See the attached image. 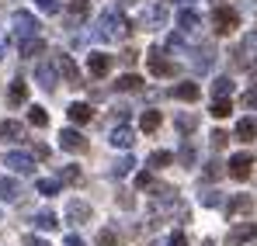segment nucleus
<instances>
[{
    "instance_id": "nucleus-1",
    "label": "nucleus",
    "mask_w": 257,
    "mask_h": 246,
    "mask_svg": "<svg viewBox=\"0 0 257 246\" xmlns=\"http://www.w3.org/2000/svg\"><path fill=\"white\" fill-rule=\"evenodd\" d=\"M101 42H122L128 35V21L122 11H115V7H108L101 18H97V32H94Z\"/></svg>"
},
{
    "instance_id": "nucleus-2",
    "label": "nucleus",
    "mask_w": 257,
    "mask_h": 246,
    "mask_svg": "<svg viewBox=\"0 0 257 246\" xmlns=\"http://www.w3.org/2000/svg\"><path fill=\"white\" fill-rule=\"evenodd\" d=\"M167 25V4H146L139 14V28L143 32H160Z\"/></svg>"
},
{
    "instance_id": "nucleus-3",
    "label": "nucleus",
    "mask_w": 257,
    "mask_h": 246,
    "mask_svg": "<svg viewBox=\"0 0 257 246\" xmlns=\"http://www.w3.org/2000/svg\"><path fill=\"white\" fill-rule=\"evenodd\" d=\"M11 25H14V35H18L21 42H25V39H35V35H39V28H42V25H39V18H35L32 11H14V14H11Z\"/></svg>"
},
{
    "instance_id": "nucleus-4",
    "label": "nucleus",
    "mask_w": 257,
    "mask_h": 246,
    "mask_svg": "<svg viewBox=\"0 0 257 246\" xmlns=\"http://www.w3.org/2000/svg\"><path fill=\"white\" fill-rule=\"evenodd\" d=\"M236 25H240L236 11H229V7H215V11H212V32H215V35H233Z\"/></svg>"
},
{
    "instance_id": "nucleus-5",
    "label": "nucleus",
    "mask_w": 257,
    "mask_h": 246,
    "mask_svg": "<svg viewBox=\"0 0 257 246\" xmlns=\"http://www.w3.org/2000/svg\"><path fill=\"white\" fill-rule=\"evenodd\" d=\"M146 66H150V73H153V77H164V80L174 77V70H177L171 59L164 56V49H150V52H146Z\"/></svg>"
},
{
    "instance_id": "nucleus-6",
    "label": "nucleus",
    "mask_w": 257,
    "mask_h": 246,
    "mask_svg": "<svg viewBox=\"0 0 257 246\" xmlns=\"http://www.w3.org/2000/svg\"><path fill=\"white\" fill-rule=\"evenodd\" d=\"M250 166H254V156L250 153H236V156H229V166L226 170H229L233 180H247L250 177Z\"/></svg>"
},
{
    "instance_id": "nucleus-7",
    "label": "nucleus",
    "mask_w": 257,
    "mask_h": 246,
    "mask_svg": "<svg viewBox=\"0 0 257 246\" xmlns=\"http://www.w3.org/2000/svg\"><path fill=\"white\" fill-rule=\"evenodd\" d=\"M59 146H63L66 153H84V149H87V139H84V132H80V128H63V132H59Z\"/></svg>"
},
{
    "instance_id": "nucleus-8",
    "label": "nucleus",
    "mask_w": 257,
    "mask_h": 246,
    "mask_svg": "<svg viewBox=\"0 0 257 246\" xmlns=\"http://www.w3.org/2000/svg\"><path fill=\"white\" fill-rule=\"evenodd\" d=\"M111 63H115V59H111L108 52H90V56H87L90 77H108V73H111Z\"/></svg>"
},
{
    "instance_id": "nucleus-9",
    "label": "nucleus",
    "mask_w": 257,
    "mask_h": 246,
    "mask_svg": "<svg viewBox=\"0 0 257 246\" xmlns=\"http://www.w3.org/2000/svg\"><path fill=\"white\" fill-rule=\"evenodd\" d=\"M254 236H257V222H236V225L229 229V243H233V246L250 243Z\"/></svg>"
},
{
    "instance_id": "nucleus-10",
    "label": "nucleus",
    "mask_w": 257,
    "mask_h": 246,
    "mask_svg": "<svg viewBox=\"0 0 257 246\" xmlns=\"http://www.w3.org/2000/svg\"><path fill=\"white\" fill-rule=\"evenodd\" d=\"M254 194H233L229 201H226V215L233 218V215H247V211H254Z\"/></svg>"
},
{
    "instance_id": "nucleus-11",
    "label": "nucleus",
    "mask_w": 257,
    "mask_h": 246,
    "mask_svg": "<svg viewBox=\"0 0 257 246\" xmlns=\"http://www.w3.org/2000/svg\"><path fill=\"white\" fill-rule=\"evenodd\" d=\"M4 163L11 166L14 173H32L35 170V156H28V153H7Z\"/></svg>"
},
{
    "instance_id": "nucleus-12",
    "label": "nucleus",
    "mask_w": 257,
    "mask_h": 246,
    "mask_svg": "<svg viewBox=\"0 0 257 246\" xmlns=\"http://www.w3.org/2000/svg\"><path fill=\"white\" fill-rule=\"evenodd\" d=\"M90 215H94V211H90L87 201H70V205H66V218H70L73 225H87V222H90Z\"/></svg>"
},
{
    "instance_id": "nucleus-13",
    "label": "nucleus",
    "mask_w": 257,
    "mask_h": 246,
    "mask_svg": "<svg viewBox=\"0 0 257 246\" xmlns=\"http://www.w3.org/2000/svg\"><path fill=\"white\" fill-rule=\"evenodd\" d=\"M115 149H132L136 146V132L128 128V125H118V128H111V139H108Z\"/></svg>"
},
{
    "instance_id": "nucleus-14",
    "label": "nucleus",
    "mask_w": 257,
    "mask_h": 246,
    "mask_svg": "<svg viewBox=\"0 0 257 246\" xmlns=\"http://www.w3.org/2000/svg\"><path fill=\"white\" fill-rule=\"evenodd\" d=\"M0 139H7V142H25V125L14 122V118L0 122Z\"/></svg>"
},
{
    "instance_id": "nucleus-15",
    "label": "nucleus",
    "mask_w": 257,
    "mask_h": 246,
    "mask_svg": "<svg viewBox=\"0 0 257 246\" xmlns=\"http://www.w3.org/2000/svg\"><path fill=\"white\" fill-rule=\"evenodd\" d=\"M177 28H181L184 35H195V32L202 28V18H198L195 11H188V7H184V11L177 14Z\"/></svg>"
},
{
    "instance_id": "nucleus-16",
    "label": "nucleus",
    "mask_w": 257,
    "mask_h": 246,
    "mask_svg": "<svg viewBox=\"0 0 257 246\" xmlns=\"http://www.w3.org/2000/svg\"><path fill=\"white\" fill-rule=\"evenodd\" d=\"M21 198V184L7 173H0V201H18Z\"/></svg>"
},
{
    "instance_id": "nucleus-17",
    "label": "nucleus",
    "mask_w": 257,
    "mask_h": 246,
    "mask_svg": "<svg viewBox=\"0 0 257 246\" xmlns=\"http://www.w3.org/2000/svg\"><path fill=\"white\" fill-rule=\"evenodd\" d=\"M66 115H70V122H73V125H87L94 111H90V104H84V101H73V104L66 108Z\"/></svg>"
},
{
    "instance_id": "nucleus-18",
    "label": "nucleus",
    "mask_w": 257,
    "mask_h": 246,
    "mask_svg": "<svg viewBox=\"0 0 257 246\" xmlns=\"http://www.w3.org/2000/svg\"><path fill=\"white\" fill-rule=\"evenodd\" d=\"M56 66H59V73L66 77L70 87H84V83H80V73H77V66H73V59H70V56H59V63H56Z\"/></svg>"
},
{
    "instance_id": "nucleus-19",
    "label": "nucleus",
    "mask_w": 257,
    "mask_h": 246,
    "mask_svg": "<svg viewBox=\"0 0 257 246\" xmlns=\"http://www.w3.org/2000/svg\"><path fill=\"white\" fill-rule=\"evenodd\" d=\"M35 80H39L42 90H56V70H52L49 63H39V66H35Z\"/></svg>"
},
{
    "instance_id": "nucleus-20",
    "label": "nucleus",
    "mask_w": 257,
    "mask_h": 246,
    "mask_svg": "<svg viewBox=\"0 0 257 246\" xmlns=\"http://www.w3.org/2000/svg\"><path fill=\"white\" fill-rule=\"evenodd\" d=\"M7 101H11V104H14V108H18V104H25V101H28V83L21 80V77H18V80L11 83V90H7Z\"/></svg>"
},
{
    "instance_id": "nucleus-21",
    "label": "nucleus",
    "mask_w": 257,
    "mask_h": 246,
    "mask_svg": "<svg viewBox=\"0 0 257 246\" xmlns=\"http://www.w3.org/2000/svg\"><path fill=\"white\" fill-rule=\"evenodd\" d=\"M198 94H202L198 83H177V87H174V97H177V101H188V104L198 101Z\"/></svg>"
},
{
    "instance_id": "nucleus-22",
    "label": "nucleus",
    "mask_w": 257,
    "mask_h": 246,
    "mask_svg": "<svg viewBox=\"0 0 257 246\" xmlns=\"http://www.w3.org/2000/svg\"><path fill=\"white\" fill-rule=\"evenodd\" d=\"M174 125H177V132L191 135V132L198 128V115H191V111H181V115H174Z\"/></svg>"
},
{
    "instance_id": "nucleus-23",
    "label": "nucleus",
    "mask_w": 257,
    "mask_h": 246,
    "mask_svg": "<svg viewBox=\"0 0 257 246\" xmlns=\"http://www.w3.org/2000/svg\"><path fill=\"white\" fill-rule=\"evenodd\" d=\"M42 52H45V42L39 39V35L21 42V59H35V56H42Z\"/></svg>"
},
{
    "instance_id": "nucleus-24",
    "label": "nucleus",
    "mask_w": 257,
    "mask_h": 246,
    "mask_svg": "<svg viewBox=\"0 0 257 246\" xmlns=\"http://www.w3.org/2000/svg\"><path fill=\"white\" fill-rule=\"evenodd\" d=\"M254 135H257V122H254V118H240V122H236V139L250 142Z\"/></svg>"
},
{
    "instance_id": "nucleus-25",
    "label": "nucleus",
    "mask_w": 257,
    "mask_h": 246,
    "mask_svg": "<svg viewBox=\"0 0 257 246\" xmlns=\"http://www.w3.org/2000/svg\"><path fill=\"white\" fill-rule=\"evenodd\" d=\"M212 63H215V52L205 45V49H195V66L205 73V70H212Z\"/></svg>"
},
{
    "instance_id": "nucleus-26",
    "label": "nucleus",
    "mask_w": 257,
    "mask_h": 246,
    "mask_svg": "<svg viewBox=\"0 0 257 246\" xmlns=\"http://www.w3.org/2000/svg\"><path fill=\"white\" fill-rule=\"evenodd\" d=\"M56 225H59V222H56V215H52L49 208H42V211L35 215V229H42V232H52Z\"/></svg>"
},
{
    "instance_id": "nucleus-27",
    "label": "nucleus",
    "mask_w": 257,
    "mask_h": 246,
    "mask_svg": "<svg viewBox=\"0 0 257 246\" xmlns=\"http://www.w3.org/2000/svg\"><path fill=\"white\" fill-rule=\"evenodd\" d=\"M84 18H87V0H70V18L66 21L70 25H80Z\"/></svg>"
},
{
    "instance_id": "nucleus-28",
    "label": "nucleus",
    "mask_w": 257,
    "mask_h": 246,
    "mask_svg": "<svg viewBox=\"0 0 257 246\" xmlns=\"http://www.w3.org/2000/svg\"><path fill=\"white\" fill-rule=\"evenodd\" d=\"M59 180H63V184H80V180H84V173H80V166H59Z\"/></svg>"
},
{
    "instance_id": "nucleus-29",
    "label": "nucleus",
    "mask_w": 257,
    "mask_h": 246,
    "mask_svg": "<svg viewBox=\"0 0 257 246\" xmlns=\"http://www.w3.org/2000/svg\"><path fill=\"white\" fill-rule=\"evenodd\" d=\"M139 125H143V132H157L160 128V111H143V118H139Z\"/></svg>"
},
{
    "instance_id": "nucleus-30",
    "label": "nucleus",
    "mask_w": 257,
    "mask_h": 246,
    "mask_svg": "<svg viewBox=\"0 0 257 246\" xmlns=\"http://www.w3.org/2000/svg\"><path fill=\"white\" fill-rule=\"evenodd\" d=\"M212 94L215 97H233V80H229V77H219V80L212 83Z\"/></svg>"
},
{
    "instance_id": "nucleus-31",
    "label": "nucleus",
    "mask_w": 257,
    "mask_h": 246,
    "mask_svg": "<svg viewBox=\"0 0 257 246\" xmlns=\"http://www.w3.org/2000/svg\"><path fill=\"white\" fill-rule=\"evenodd\" d=\"M28 122L35 125V128H45V125H49V115H45V108H39V104H35V108H28Z\"/></svg>"
},
{
    "instance_id": "nucleus-32",
    "label": "nucleus",
    "mask_w": 257,
    "mask_h": 246,
    "mask_svg": "<svg viewBox=\"0 0 257 246\" xmlns=\"http://www.w3.org/2000/svg\"><path fill=\"white\" fill-rule=\"evenodd\" d=\"M132 166H136V160H132V156H122L118 163L111 166V177H128V173H132Z\"/></svg>"
},
{
    "instance_id": "nucleus-33",
    "label": "nucleus",
    "mask_w": 257,
    "mask_h": 246,
    "mask_svg": "<svg viewBox=\"0 0 257 246\" xmlns=\"http://www.w3.org/2000/svg\"><path fill=\"white\" fill-rule=\"evenodd\" d=\"M139 87H143V80H139L136 73H125V77H118V90H125V94L139 90Z\"/></svg>"
},
{
    "instance_id": "nucleus-34",
    "label": "nucleus",
    "mask_w": 257,
    "mask_h": 246,
    "mask_svg": "<svg viewBox=\"0 0 257 246\" xmlns=\"http://www.w3.org/2000/svg\"><path fill=\"white\" fill-rule=\"evenodd\" d=\"M35 191L45 194V198H52V194H59V180H39V184H35Z\"/></svg>"
},
{
    "instance_id": "nucleus-35",
    "label": "nucleus",
    "mask_w": 257,
    "mask_h": 246,
    "mask_svg": "<svg viewBox=\"0 0 257 246\" xmlns=\"http://www.w3.org/2000/svg\"><path fill=\"white\" fill-rule=\"evenodd\" d=\"M97 243H101V246H115V243H118V232L108 225V229H101V232H97Z\"/></svg>"
},
{
    "instance_id": "nucleus-36",
    "label": "nucleus",
    "mask_w": 257,
    "mask_h": 246,
    "mask_svg": "<svg viewBox=\"0 0 257 246\" xmlns=\"http://www.w3.org/2000/svg\"><path fill=\"white\" fill-rule=\"evenodd\" d=\"M229 115V101L226 97H215L212 101V118H226Z\"/></svg>"
},
{
    "instance_id": "nucleus-37",
    "label": "nucleus",
    "mask_w": 257,
    "mask_h": 246,
    "mask_svg": "<svg viewBox=\"0 0 257 246\" xmlns=\"http://www.w3.org/2000/svg\"><path fill=\"white\" fill-rule=\"evenodd\" d=\"M35 7L42 14H59V0H35Z\"/></svg>"
},
{
    "instance_id": "nucleus-38",
    "label": "nucleus",
    "mask_w": 257,
    "mask_h": 246,
    "mask_svg": "<svg viewBox=\"0 0 257 246\" xmlns=\"http://www.w3.org/2000/svg\"><path fill=\"white\" fill-rule=\"evenodd\" d=\"M171 160H174L171 153H164V149H160V153H153V156H150V166H157V170H160V166H167Z\"/></svg>"
},
{
    "instance_id": "nucleus-39",
    "label": "nucleus",
    "mask_w": 257,
    "mask_h": 246,
    "mask_svg": "<svg viewBox=\"0 0 257 246\" xmlns=\"http://www.w3.org/2000/svg\"><path fill=\"white\" fill-rule=\"evenodd\" d=\"M118 205L125 208V211H132V208H136V198H132V191H118Z\"/></svg>"
},
{
    "instance_id": "nucleus-40",
    "label": "nucleus",
    "mask_w": 257,
    "mask_h": 246,
    "mask_svg": "<svg viewBox=\"0 0 257 246\" xmlns=\"http://www.w3.org/2000/svg\"><path fill=\"white\" fill-rule=\"evenodd\" d=\"M205 177H209V180H215V177H222V163H215V160H212V163L205 166Z\"/></svg>"
},
{
    "instance_id": "nucleus-41",
    "label": "nucleus",
    "mask_w": 257,
    "mask_h": 246,
    "mask_svg": "<svg viewBox=\"0 0 257 246\" xmlns=\"http://www.w3.org/2000/svg\"><path fill=\"white\" fill-rule=\"evenodd\" d=\"M209 139H212V149H222V146H226V139H229V135H226V132H212V135H209Z\"/></svg>"
},
{
    "instance_id": "nucleus-42",
    "label": "nucleus",
    "mask_w": 257,
    "mask_h": 246,
    "mask_svg": "<svg viewBox=\"0 0 257 246\" xmlns=\"http://www.w3.org/2000/svg\"><path fill=\"white\" fill-rule=\"evenodd\" d=\"M202 205H205V208H215V205H219V194H215V191H205V194H202Z\"/></svg>"
},
{
    "instance_id": "nucleus-43",
    "label": "nucleus",
    "mask_w": 257,
    "mask_h": 246,
    "mask_svg": "<svg viewBox=\"0 0 257 246\" xmlns=\"http://www.w3.org/2000/svg\"><path fill=\"white\" fill-rule=\"evenodd\" d=\"M181 163H184V166L195 163V149H191V146H184V149H181Z\"/></svg>"
},
{
    "instance_id": "nucleus-44",
    "label": "nucleus",
    "mask_w": 257,
    "mask_h": 246,
    "mask_svg": "<svg viewBox=\"0 0 257 246\" xmlns=\"http://www.w3.org/2000/svg\"><path fill=\"white\" fill-rule=\"evenodd\" d=\"M243 108H257V87H254V90H247V94H243Z\"/></svg>"
},
{
    "instance_id": "nucleus-45",
    "label": "nucleus",
    "mask_w": 257,
    "mask_h": 246,
    "mask_svg": "<svg viewBox=\"0 0 257 246\" xmlns=\"http://www.w3.org/2000/svg\"><path fill=\"white\" fill-rule=\"evenodd\" d=\"M21 246H52V243H45V239H39V236H25Z\"/></svg>"
},
{
    "instance_id": "nucleus-46",
    "label": "nucleus",
    "mask_w": 257,
    "mask_h": 246,
    "mask_svg": "<svg viewBox=\"0 0 257 246\" xmlns=\"http://www.w3.org/2000/svg\"><path fill=\"white\" fill-rule=\"evenodd\" d=\"M136 187H153V177H150V173H139V177H136Z\"/></svg>"
},
{
    "instance_id": "nucleus-47",
    "label": "nucleus",
    "mask_w": 257,
    "mask_h": 246,
    "mask_svg": "<svg viewBox=\"0 0 257 246\" xmlns=\"http://www.w3.org/2000/svg\"><path fill=\"white\" fill-rule=\"evenodd\" d=\"M167 246H188V239H184V232H174L171 239H167Z\"/></svg>"
},
{
    "instance_id": "nucleus-48",
    "label": "nucleus",
    "mask_w": 257,
    "mask_h": 246,
    "mask_svg": "<svg viewBox=\"0 0 257 246\" xmlns=\"http://www.w3.org/2000/svg\"><path fill=\"white\" fill-rule=\"evenodd\" d=\"M35 160H49V146H42V142H35Z\"/></svg>"
},
{
    "instance_id": "nucleus-49",
    "label": "nucleus",
    "mask_w": 257,
    "mask_h": 246,
    "mask_svg": "<svg viewBox=\"0 0 257 246\" xmlns=\"http://www.w3.org/2000/svg\"><path fill=\"white\" fill-rule=\"evenodd\" d=\"M66 246H84V239L80 236H66Z\"/></svg>"
},
{
    "instance_id": "nucleus-50",
    "label": "nucleus",
    "mask_w": 257,
    "mask_h": 246,
    "mask_svg": "<svg viewBox=\"0 0 257 246\" xmlns=\"http://www.w3.org/2000/svg\"><path fill=\"white\" fill-rule=\"evenodd\" d=\"M174 4H181V7H188V4H195V0H174Z\"/></svg>"
},
{
    "instance_id": "nucleus-51",
    "label": "nucleus",
    "mask_w": 257,
    "mask_h": 246,
    "mask_svg": "<svg viewBox=\"0 0 257 246\" xmlns=\"http://www.w3.org/2000/svg\"><path fill=\"white\" fill-rule=\"evenodd\" d=\"M250 73H254V77H257V59H254V63H250Z\"/></svg>"
},
{
    "instance_id": "nucleus-52",
    "label": "nucleus",
    "mask_w": 257,
    "mask_h": 246,
    "mask_svg": "<svg viewBox=\"0 0 257 246\" xmlns=\"http://www.w3.org/2000/svg\"><path fill=\"white\" fill-rule=\"evenodd\" d=\"M146 246H160V243H146Z\"/></svg>"
}]
</instances>
